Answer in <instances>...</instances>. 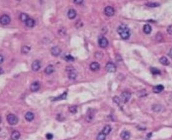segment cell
I'll list each match as a JSON object with an SVG mask.
<instances>
[{"instance_id":"obj_1","label":"cell","mask_w":172,"mask_h":140,"mask_svg":"<svg viewBox=\"0 0 172 140\" xmlns=\"http://www.w3.org/2000/svg\"><path fill=\"white\" fill-rule=\"evenodd\" d=\"M118 33L123 39L126 40L130 36V30L126 25H121L118 29Z\"/></svg>"},{"instance_id":"obj_2","label":"cell","mask_w":172,"mask_h":140,"mask_svg":"<svg viewBox=\"0 0 172 140\" xmlns=\"http://www.w3.org/2000/svg\"><path fill=\"white\" fill-rule=\"evenodd\" d=\"M7 121L11 125H15L18 123L19 119L14 114H9L7 116Z\"/></svg>"},{"instance_id":"obj_3","label":"cell","mask_w":172,"mask_h":140,"mask_svg":"<svg viewBox=\"0 0 172 140\" xmlns=\"http://www.w3.org/2000/svg\"><path fill=\"white\" fill-rule=\"evenodd\" d=\"M66 71L68 72V77L70 79H74L77 76L76 70L74 68L71 66H69L66 68Z\"/></svg>"},{"instance_id":"obj_4","label":"cell","mask_w":172,"mask_h":140,"mask_svg":"<svg viewBox=\"0 0 172 140\" xmlns=\"http://www.w3.org/2000/svg\"><path fill=\"white\" fill-rule=\"evenodd\" d=\"M131 96V94L130 93H129L128 91H124L121 94V101L123 102L124 103H126L129 100Z\"/></svg>"},{"instance_id":"obj_5","label":"cell","mask_w":172,"mask_h":140,"mask_svg":"<svg viewBox=\"0 0 172 140\" xmlns=\"http://www.w3.org/2000/svg\"><path fill=\"white\" fill-rule=\"evenodd\" d=\"M95 113L93 109H88L87 110V114H86V117H85V120L88 122H92L94 118Z\"/></svg>"},{"instance_id":"obj_6","label":"cell","mask_w":172,"mask_h":140,"mask_svg":"<svg viewBox=\"0 0 172 140\" xmlns=\"http://www.w3.org/2000/svg\"><path fill=\"white\" fill-rule=\"evenodd\" d=\"M115 12V9L112 6H107L105 8V10H104V12H105V15L107 16H108V17H112V16H114Z\"/></svg>"},{"instance_id":"obj_7","label":"cell","mask_w":172,"mask_h":140,"mask_svg":"<svg viewBox=\"0 0 172 140\" xmlns=\"http://www.w3.org/2000/svg\"><path fill=\"white\" fill-rule=\"evenodd\" d=\"M1 23L2 25L3 26H6L10 23L11 22V19H10V16L6 14H4V15L1 16Z\"/></svg>"},{"instance_id":"obj_8","label":"cell","mask_w":172,"mask_h":140,"mask_svg":"<svg viewBox=\"0 0 172 140\" xmlns=\"http://www.w3.org/2000/svg\"><path fill=\"white\" fill-rule=\"evenodd\" d=\"M106 70L109 73H115L116 70V66L113 63L109 62L105 66Z\"/></svg>"},{"instance_id":"obj_9","label":"cell","mask_w":172,"mask_h":140,"mask_svg":"<svg viewBox=\"0 0 172 140\" xmlns=\"http://www.w3.org/2000/svg\"><path fill=\"white\" fill-rule=\"evenodd\" d=\"M98 45L100 47L102 48H105L108 46V40L106 39L105 37H100L99 39H98Z\"/></svg>"},{"instance_id":"obj_10","label":"cell","mask_w":172,"mask_h":140,"mask_svg":"<svg viewBox=\"0 0 172 140\" xmlns=\"http://www.w3.org/2000/svg\"><path fill=\"white\" fill-rule=\"evenodd\" d=\"M40 83H39V82L35 81L31 84L30 86V89L32 92H37V91H38L40 89Z\"/></svg>"},{"instance_id":"obj_11","label":"cell","mask_w":172,"mask_h":140,"mask_svg":"<svg viewBox=\"0 0 172 140\" xmlns=\"http://www.w3.org/2000/svg\"><path fill=\"white\" fill-rule=\"evenodd\" d=\"M41 68V63L39 60H35L32 64V69L34 71H37Z\"/></svg>"},{"instance_id":"obj_12","label":"cell","mask_w":172,"mask_h":140,"mask_svg":"<svg viewBox=\"0 0 172 140\" xmlns=\"http://www.w3.org/2000/svg\"><path fill=\"white\" fill-rule=\"evenodd\" d=\"M61 52V50L58 47H54L51 50V53L52 54V55L54 56V57H57V56L59 55Z\"/></svg>"},{"instance_id":"obj_13","label":"cell","mask_w":172,"mask_h":140,"mask_svg":"<svg viewBox=\"0 0 172 140\" xmlns=\"http://www.w3.org/2000/svg\"><path fill=\"white\" fill-rule=\"evenodd\" d=\"M54 66L51 65H48V66H47L46 68L45 69V73L47 74H48V75L52 74V73L54 72Z\"/></svg>"},{"instance_id":"obj_14","label":"cell","mask_w":172,"mask_h":140,"mask_svg":"<svg viewBox=\"0 0 172 140\" xmlns=\"http://www.w3.org/2000/svg\"><path fill=\"white\" fill-rule=\"evenodd\" d=\"M130 133L128 131H123L121 133V138L123 140H128L130 138Z\"/></svg>"},{"instance_id":"obj_15","label":"cell","mask_w":172,"mask_h":140,"mask_svg":"<svg viewBox=\"0 0 172 140\" xmlns=\"http://www.w3.org/2000/svg\"><path fill=\"white\" fill-rule=\"evenodd\" d=\"M100 64L98 62H93L90 65V68L91 70L92 71H97L100 69Z\"/></svg>"},{"instance_id":"obj_16","label":"cell","mask_w":172,"mask_h":140,"mask_svg":"<svg viewBox=\"0 0 172 140\" xmlns=\"http://www.w3.org/2000/svg\"><path fill=\"white\" fill-rule=\"evenodd\" d=\"M76 11H75L74 9H71L69 10L68 12V16L69 18L70 19H74L76 16Z\"/></svg>"},{"instance_id":"obj_17","label":"cell","mask_w":172,"mask_h":140,"mask_svg":"<svg viewBox=\"0 0 172 140\" xmlns=\"http://www.w3.org/2000/svg\"><path fill=\"white\" fill-rule=\"evenodd\" d=\"M25 119L28 122H31L32 120H33L34 119V114L32 112H29L26 113V114L25 115Z\"/></svg>"},{"instance_id":"obj_18","label":"cell","mask_w":172,"mask_h":140,"mask_svg":"<svg viewBox=\"0 0 172 140\" xmlns=\"http://www.w3.org/2000/svg\"><path fill=\"white\" fill-rule=\"evenodd\" d=\"M163 89H164V88H163L162 85H157V86H155L153 87V93H160L162 92Z\"/></svg>"},{"instance_id":"obj_19","label":"cell","mask_w":172,"mask_h":140,"mask_svg":"<svg viewBox=\"0 0 172 140\" xmlns=\"http://www.w3.org/2000/svg\"><path fill=\"white\" fill-rule=\"evenodd\" d=\"M20 137V133L18 131H14L11 134V139L13 140H18Z\"/></svg>"},{"instance_id":"obj_20","label":"cell","mask_w":172,"mask_h":140,"mask_svg":"<svg viewBox=\"0 0 172 140\" xmlns=\"http://www.w3.org/2000/svg\"><path fill=\"white\" fill-rule=\"evenodd\" d=\"M35 24V21L33 19L31 18H29L28 20L25 22V24H26L27 26L29 27H34Z\"/></svg>"},{"instance_id":"obj_21","label":"cell","mask_w":172,"mask_h":140,"mask_svg":"<svg viewBox=\"0 0 172 140\" xmlns=\"http://www.w3.org/2000/svg\"><path fill=\"white\" fill-rule=\"evenodd\" d=\"M143 31L146 34H149L152 31V28L149 24L144 25V27H143Z\"/></svg>"},{"instance_id":"obj_22","label":"cell","mask_w":172,"mask_h":140,"mask_svg":"<svg viewBox=\"0 0 172 140\" xmlns=\"http://www.w3.org/2000/svg\"><path fill=\"white\" fill-rule=\"evenodd\" d=\"M159 61L161 64H162L163 65H165V66H168V65H170L169 60L165 57H162V58H160Z\"/></svg>"},{"instance_id":"obj_23","label":"cell","mask_w":172,"mask_h":140,"mask_svg":"<svg viewBox=\"0 0 172 140\" xmlns=\"http://www.w3.org/2000/svg\"><path fill=\"white\" fill-rule=\"evenodd\" d=\"M111 130H112V128H111V126L110 125H105V126H104V128H103L102 133L107 136V135H108L110 133Z\"/></svg>"},{"instance_id":"obj_24","label":"cell","mask_w":172,"mask_h":140,"mask_svg":"<svg viewBox=\"0 0 172 140\" xmlns=\"http://www.w3.org/2000/svg\"><path fill=\"white\" fill-rule=\"evenodd\" d=\"M19 18H20V20L21 21L25 22L29 19V16L27 14H25V13H22V14H20V16H19Z\"/></svg>"},{"instance_id":"obj_25","label":"cell","mask_w":172,"mask_h":140,"mask_svg":"<svg viewBox=\"0 0 172 140\" xmlns=\"http://www.w3.org/2000/svg\"><path fill=\"white\" fill-rule=\"evenodd\" d=\"M30 50V48L28 46H26V45L23 46L22 48H21V51H22V53H27L29 52Z\"/></svg>"},{"instance_id":"obj_26","label":"cell","mask_w":172,"mask_h":140,"mask_svg":"<svg viewBox=\"0 0 172 140\" xmlns=\"http://www.w3.org/2000/svg\"><path fill=\"white\" fill-rule=\"evenodd\" d=\"M106 135L103 134L102 132L100 133L98 135L97 137V140H105Z\"/></svg>"},{"instance_id":"obj_27","label":"cell","mask_w":172,"mask_h":140,"mask_svg":"<svg viewBox=\"0 0 172 140\" xmlns=\"http://www.w3.org/2000/svg\"><path fill=\"white\" fill-rule=\"evenodd\" d=\"M64 59L66 61V62H74V58L72 57L71 55H66L65 57H64Z\"/></svg>"},{"instance_id":"obj_28","label":"cell","mask_w":172,"mask_h":140,"mask_svg":"<svg viewBox=\"0 0 172 140\" xmlns=\"http://www.w3.org/2000/svg\"><path fill=\"white\" fill-rule=\"evenodd\" d=\"M150 70H151V73H152L153 74H154V75H157V74H160V70L158 69H157V68H152L150 69Z\"/></svg>"},{"instance_id":"obj_29","label":"cell","mask_w":172,"mask_h":140,"mask_svg":"<svg viewBox=\"0 0 172 140\" xmlns=\"http://www.w3.org/2000/svg\"><path fill=\"white\" fill-rule=\"evenodd\" d=\"M77 106L76 105H73V106L69 107V109L70 112H71L72 114H76L77 112Z\"/></svg>"},{"instance_id":"obj_30","label":"cell","mask_w":172,"mask_h":140,"mask_svg":"<svg viewBox=\"0 0 172 140\" xmlns=\"http://www.w3.org/2000/svg\"><path fill=\"white\" fill-rule=\"evenodd\" d=\"M146 5L149 7H157L158 6H159V4H158V3H152V2H149V3H147Z\"/></svg>"},{"instance_id":"obj_31","label":"cell","mask_w":172,"mask_h":140,"mask_svg":"<svg viewBox=\"0 0 172 140\" xmlns=\"http://www.w3.org/2000/svg\"><path fill=\"white\" fill-rule=\"evenodd\" d=\"M113 101L115 102V103L117 104H119L121 101V100L120 99V98H119V97H117V96H115V97H113Z\"/></svg>"},{"instance_id":"obj_32","label":"cell","mask_w":172,"mask_h":140,"mask_svg":"<svg viewBox=\"0 0 172 140\" xmlns=\"http://www.w3.org/2000/svg\"><path fill=\"white\" fill-rule=\"evenodd\" d=\"M66 93H64L62 94V95H59V97H56V100H59V99H64L66 97Z\"/></svg>"},{"instance_id":"obj_33","label":"cell","mask_w":172,"mask_h":140,"mask_svg":"<svg viewBox=\"0 0 172 140\" xmlns=\"http://www.w3.org/2000/svg\"><path fill=\"white\" fill-rule=\"evenodd\" d=\"M46 138H47V139L48 140H51L53 139V135L51 134V133H48V134H47V135H46Z\"/></svg>"},{"instance_id":"obj_34","label":"cell","mask_w":172,"mask_h":140,"mask_svg":"<svg viewBox=\"0 0 172 140\" xmlns=\"http://www.w3.org/2000/svg\"><path fill=\"white\" fill-rule=\"evenodd\" d=\"M167 32L170 35H172V26H170L168 27L167 28Z\"/></svg>"},{"instance_id":"obj_35","label":"cell","mask_w":172,"mask_h":140,"mask_svg":"<svg viewBox=\"0 0 172 140\" xmlns=\"http://www.w3.org/2000/svg\"><path fill=\"white\" fill-rule=\"evenodd\" d=\"M74 3H76V4H81V3H83V1H82V0H80V1H76V0H75V1H74Z\"/></svg>"},{"instance_id":"obj_36","label":"cell","mask_w":172,"mask_h":140,"mask_svg":"<svg viewBox=\"0 0 172 140\" xmlns=\"http://www.w3.org/2000/svg\"><path fill=\"white\" fill-rule=\"evenodd\" d=\"M168 56L172 58V48H171V49L170 50V51H169Z\"/></svg>"},{"instance_id":"obj_37","label":"cell","mask_w":172,"mask_h":140,"mask_svg":"<svg viewBox=\"0 0 172 140\" xmlns=\"http://www.w3.org/2000/svg\"><path fill=\"white\" fill-rule=\"evenodd\" d=\"M3 60H4L3 57V56L2 55H1V63H2L3 62Z\"/></svg>"},{"instance_id":"obj_38","label":"cell","mask_w":172,"mask_h":140,"mask_svg":"<svg viewBox=\"0 0 172 140\" xmlns=\"http://www.w3.org/2000/svg\"><path fill=\"white\" fill-rule=\"evenodd\" d=\"M2 73H3V69L1 68V74H2Z\"/></svg>"}]
</instances>
